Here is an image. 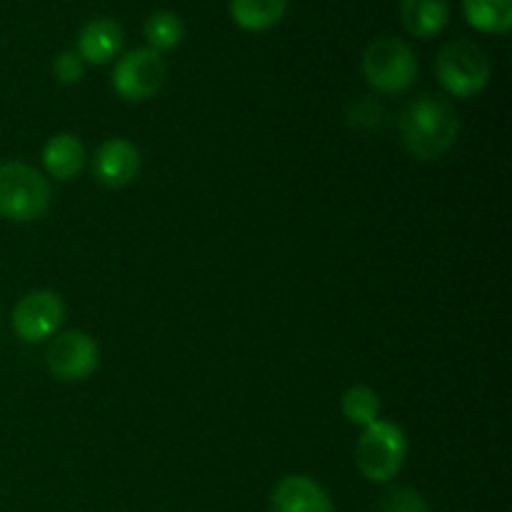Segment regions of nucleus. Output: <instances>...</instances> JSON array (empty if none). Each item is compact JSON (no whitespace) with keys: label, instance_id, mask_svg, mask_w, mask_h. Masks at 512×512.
Masks as SVG:
<instances>
[{"label":"nucleus","instance_id":"1","mask_svg":"<svg viewBox=\"0 0 512 512\" xmlns=\"http://www.w3.org/2000/svg\"><path fill=\"white\" fill-rule=\"evenodd\" d=\"M458 133V113L440 95H420L400 113V140L418 160H435L448 153Z\"/></svg>","mask_w":512,"mask_h":512},{"label":"nucleus","instance_id":"2","mask_svg":"<svg viewBox=\"0 0 512 512\" xmlns=\"http://www.w3.org/2000/svg\"><path fill=\"white\" fill-rule=\"evenodd\" d=\"M408 458V438L395 423L375 420L355 445V465L370 483H390Z\"/></svg>","mask_w":512,"mask_h":512},{"label":"nucleus","instance_id":"3","mask_svg":"<svg viewBox=\"0 0 512 512\" xmlns=\"http://www.w3.org/2000/svg\"><path fill=\"white\" fill-rule=\"evenodd\" d=\"M435 73H438L440 85L455 98H473L483 93L485 85L490 83V58L478 43L473 40H453L443 45L435 60Z\"/></svg>","mask_w":512,"mask_h":512},{"label":"nucleus","instance_id":"4","mask_svg":"<svg viewBox=\"0 0 512 512\" xmlns=\"http://www.w3.org/2000/svg\"><path fill=\"white\" fill-rule=\"evenodd\" d=\"M50 205V185L25 163H0V218L30 223L43 218Z\"/></svg>","mask_w":512,"mask_h":512},{"label":"nucleus","instance_id":"5","mask_svg":"<svg viewBox=\"0 0 512 512\" xmlns=\"http://www.w3.org/2000/svg\"><path fill=\"white\" fill-rule=\"evenodd\" d=\"M363 73L378 93L398 95L418 78V58L405 40L378 38L365 48Z\"/></svg>","mask_w":512,"mask_h":512},{"label":"nucleus","instance_id":"6","mask_svg":"<svg viewBox=\"0 0 512 512\" xmlns=\"http://www.w3.org/2000/svg\"><path fill=\"white\" fill-rule=\"evenodd\" d=\"M165 73H168V68H165V60L160 53L150 48L130 50L115 65L113 88L123 100L140 103V100L158 95V90L165 83Z\"/></svg>","mask_w":512,"mask_h":512},{"label":"nucleus","instance_id":"7","mask_svg":"<svg viewBox=\"0 0 512 512\" xmlns=\"http://www.w3.org/2000/svg\"><path fill=\"white\" fill-rule=\"evenodd\" d=\"M45 363L58 380L78 383L95 373L100 363V348L83 330H68L63 335H55L53 343L48 345Z\"/></svg>","mask_w":512,"mask_h":512},{"label":"nucleus","instance_id":"8","mask_svg":"<svg viewBox=\"0 0 512 512\" xmlns=\"http://www.w3.org/2000/svg\"><path fill=\"white\" fill-rule=\"evenodd\" d=\"M65 320V303L53 290H33L13 308V330L25 343H43L58 333Z\"/></svg>","mask_w":512,"mask_h":512},{"label":"nucleus","instance_id":"9","mask_svg":"<svg viewBox=\"0 0 512 512\" xmlns=\"http://www.w3.org/2000/svg\"><path fill=\"white\" fill-rule=\"evenodd\" d=\"M140 153L130 140L110 138L93 158V175L105 188H125L138 178Z\"/></svg>","mask_w":512,"mask_h":512},{"label":"nucleus","instance_id":"10","mask_svg":"<svg viewBox=\"0 0 512 512\" xmlns=\"http://www.w3.org/2000/svg\"><path fill=\"white\" fill-rule=\"evenodd\" d=\"M270 512H335L328 490L308 475H288L270 495Z\"/></svg>","mask_w":512,"mask_h":512},{"label":"nucleus","instance_id":"11","mask_svg":"<svg viewBox=\"0 0 512 512\" xmlns=\"http://www.w3.org/2000/svg\"><path fill=\"white\" fill-rule=\"evenodd\" d=\"M123 28L110 18H95L85 23L78 35V55L83 63L105 65L123 48Z\"/></svg>","mask_w":512,"mask_h":512},{"label":"nucleus","instance_id":"12","mask_svg":"<svg viewBox=\"0 0 512 512\" xmlns=\"http://www.w3.org/2000/svg\"><path fill=\"white\" fill-rule=\"evenodd\" d=\"M400 18L408 33L415 38H435L448 28L450 3L448 0H403Z\"/></svg>","mask_w":512,"mask_h":512},{"label":"nucleus","instance_id":"13","mask_svg":"<svg viewBox=\"0 0 512 512\" xmlns=\"http://www.w3.org/2000/svg\"><path fill=\"white\" fill-rule=\"evenodd\" d=\"M43 165L58 180L78 178L85 165L83 143L73 133L53 135L43 148Z\"/></svg>","mask_w":512,"mask_h":512},{"label":"nucleus","instance_id":"14","mask_svg":"<svg viewBox=\"0 0 512 512\" xmlns=\"http://www.w3.org/2000/svg\"><path fill=\"white\" fill-rule=\"evenodd\" d=\"M463 13L480 33L505 35L512 28V0H463Z\"/></svg>","mask_w":512,"mask_h":512},{"label":"nucleus","instance_id":"15","mask_svg":"<svg viewBox=\"0 0 512 512\" xmlns=\"http://www.w3.org/2000/svg\"><path fill=\"white\" fill-rule=\"evenodd\" d=\"M285 8H288V0H230V15H233L235 23L243 30H253V33L280 23Z\"/></svg>","mask_w":512,"mask_h":512},{"label":"nucleus","instance_id":"16","mask_svg":"<svg viewBox=\"0 0 512 512\" xmlns=\"http://www.w3.org/2000/svg\"><path fill=\"white\" fill-rule=\"evenodd\" d=\"M143 33L145 40H148V48L155 50V53H163V50H173L183 43L185 25L170 10H158V13L145 20Z\"/></svg>","mask_w":512,"mask_h":512},{"label":"nucleus","instance_id":"17","mask_svg":"<svg viewBox=\"0 0 512 512\" xmlns=\"http://www.w3.org/2000/svg\"><path fill=\"white\" fill-rule=\"evenodd\" d=\"M343 415L353 425H363L368 428L370 423L380 418V398L373 388L368 385H355V388L345 390L343 395Z\"/></svg>","mask_w":512,"mask_h":512},{"label":"nucleus","instance_id":"18","mask_svg":"<svg viewBox=\"0 0 512 512\" xmlns=\"http://www.w3.org/2000/svg\"><path fill=\"white\" fill-rule=\"evenodd\" d=\"M378 512H430V505L418 490L393 488L383 495Z\"/></svg>","mask_w":512,"mask_h":512},{"label":"nucleus","instance_id":"19","mask_svg":"<svg viewBox=\"0 0 512 512\" xmlns=\"http://www.w3.org/2000/svg\"><path fill=\"white\" fill-rule=\"evenodd\" d=\"M53 73H55V78H58L60 83H65V85L80 83V80H83V75H85L83 58H80L78 53H73V50H63L60 55H55Z\"/></svg>","mask_w":512,"mask_h":512}]
</instances>
